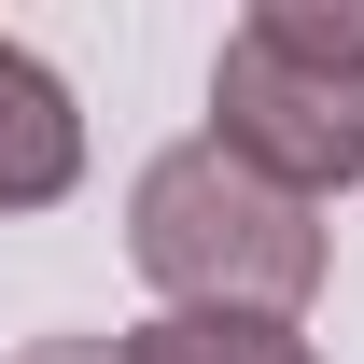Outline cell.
<instances>
[{"label": "cell", "instance_id": "obj_4", "mask_svg": "<svg viewBox=\"0 0 364 364\" xmlns=\"http://www.w3.org/2000/svg\"><path fill=\"white\" fill-rule=\"evenodd\" d=\"M127 364H322L294 322H210V309H168V322H140Z\"/></svg>", "mask_w": 364, "mask_h": 364}, {"label": "cell", "instance_id": "obj_1", "mask_svg": "<svg viewBox=\"0 0 364 364\" xmlns=\"http://www.w3.org/2000/svg\"><path fill=\"white\" fill-rule=\"evenodd\" d=\"M127 252L168 309L210 322H294L322 294V225L309 196H280L267 168H238L225 140H168L127 196Z\"/></svg>", "mask_w": 364, "mask_h": 364}, {"label": "cell", "instance_id": "obj_5", "mask_svg": "<svg viewBox=\"0 0 364 364\" xmlns=\"http://www.w3.org/2000/svg\"><path fill=\"white\" fill-rule=\"evenodd\" d=\"M14 364H127V336H28Z\"/></svg>", "mask_w": 364, "mask_h": 364}, {"label": "cell", "instance_id": "obj_2", "mask_svg": "<svg viewBox=\"0 0 364 364\" xmlns=\"http://www.w3.org/2000/svg\"><path fill=\"white\" fill-rule=\"evenodd\" d=\"M210 140L280 196H350L364 182V14L336 0H267L210 56Z\"/></svg>", "mask_w": 364, "mask_h": 364}, {"label": "cell", "instance_id": "obj_3", "mask_svg": "<svg viewBox=\"0 0 364 364\" xmlns=\"http://www.w3.org/2000/svg\"><path fill=\"white\" fill-rule=\"evenodd\" d=\"M85 182V112L28 43H0V210H56Z\"/></svg>", "mask_w": 364, "mask_h": 364}]
</instances>
